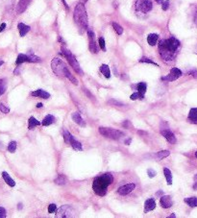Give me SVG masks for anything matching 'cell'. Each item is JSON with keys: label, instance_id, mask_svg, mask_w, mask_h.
Here are the masks:
<instances>
[{"label": "cell", "instance_id": "cell-1", "mask_svg": "<svg viewBox=\"0 0 197 218\" xmlns=\"http://www.w3.org/2000/svg\"><path fill=\"white\" fill-rule=\"evenodd\" d=\"M180 41L174 37L160 40L159 43V51L160 57L165 62L172 61L175 58L176 52L180 48Z\"/></svg>", "mask_w": 197, "mask_h": 218}, {"label": "cell", "instance_id": "cell-2", "mask_svg": "<svg viewBox=\"0 0 197 218\" xmlns=\"http://www.w3.org/2000/svg\"><path fill=\"white\" fill-rule=\"evenodd\" d=\"M113 176L110 173L102 174L94 179L92 184V189L98 196H104L107 193L108 186L113 183Z\"/></svg>", "mask_w": 197, "mask_h": 218}, {"label": "cell", "instance_id": "cell-3", "mask_svg": "<svg viewBox=\"0 0 197 218\" xmlns=\"http://www.w3.org/2000/svg\"><path fill=\"white\" fill-rule=\"evenodd\" d=\"M51 68H52L53 72L56 75H58L60 77H65L72 84H74L76 86L78 85V80L70 73L68 67L66 66V65L61 59H58V58L53 59L52 62H51Z\"/></svg>", "mask_w": 197, "mask_h": 218}, {"label": "cell", "instance_id": "cell-4", "mask_svg": "<svg viewBox=\"0 0 197 218\" xmlns=\"http://www.w3.org/2000/svg\"><path fill=\"white\" fill-rule=\"evenodd\" d=\"M74 21L80 29H87V15L83 3H79L74 10Z\"/></svg>", "mask_w": 197, "mask_h": 218}, {"label": "cell", "instance_id": "cell-5", "mask_svg": "<svg viewBox=\"0 0 197 218\" xmlns=\"http://www.w3.org/2000/svg\"><path fill=\"white\" fill-rule=\"evenodd\" d=\"M61 51H62V54H63L65 58L67 59V61H68V63L69 65H71V67L73 68L77 73L80 74V75H83L84 74V72H83L82 68H81V66L79 65V63L77 62V60L75 59V57L71 54V52L68 50V49H66L65 47H64V46H62V48H61Z\"/></svg>", "mask_w": 197, "mask_h": 218}, {"label": "cell", "instance_id": "cell-6", "mask_svg": "<svg viewBox=\"0 0 197 218\" xmlns=\"http://www.w3.org/2000/svg\"><path fill=\"white\" fill-rule=\"evenodd\" d=\"M99 133L102 134L103 137H105L107 138L115 139V141H117V139H119L124 136V133H122L121 131H119V130H116V129H112V128L100 127L99 128Z\"/></svg>", "mask_w": 197, "mask_h": 218}, {"label": "cell", "instance_id": "cell-7", "mask_svg": "<svg viewBox=\"0 0 197 218\" xmlns=\"http://www.w3.org/2000/svg\"><path fill=\"white\" fill-rule=\"evenodd\" d=\"M74 216V210L68 205L62 206L60 209L57 210L56 217H62V218H67Z\"/></svg>", "mask_w": 197, "mask_h": 218}, {"label": "cell", "instance_id": "cell-8", "mask_svg": "<svg viewBox=\"0 0 197 218\" xmlns=\"http://www.w3.org/2000/svg\"><path fill=\"white\" fill-rule=\"evenodd\" d=\"M137 11L141 13H148L152 10V3L150 0H137L136 2Z\"/></svg>", "mask_w": 197, "mask_h": 218}, {"label": "cell", "instance_id": "cell-9", "mask_svg": "<svg viewBox=\"0 0 197 218\" xmlns=\"http://www.w3.org/2000/svg\"><path fill=\"white\" fill-rule=\"evenodd\" d=\"M87 36H89V39H90V51L91 53L96 54L98 52V46L95 43V36L93 31L87 30Z\"/></svg>", "mask_w": 197, "mask_h": 218}, {"label": "cell", "instance_id": "cell-10", "mask_svg": "<svg viewBox=\"0 0 197 218\" xmlns=\"http://www.w3.org/2000/svg\"><path fill=\"white\" fill-rule=\"evenodd\" d=\"M135 188H136V185L133 184V183H130V184H127V185H124L120 186V188L117 189V192L122 196L128 195L129 193H131L132 191L135 189Z\"/></svg>", "mask_w": 197, "mask_h": 218}, {"label": "cell", "instance_id": "cell-11", "mask_svg": "<svg viewBox=\"0 0 197 218\" xmlns=\"http://www.w3.org/2000/svg\"><path fill=\"white\" fill-rule=\"evenodd\" d=\"M160 204L164 209H168V207H171L173 205V201L171 199V197L168 195H164L160 198Z\"/></svg>", "mask_w": 197, "mask_h": 218}, {"label": "cell", "instance_id": "cell-12", "mask_svg": "<svg viewBox=\"0 0 197 218\" xmlns=\"http://www.w3.org/2000/svg\"><path fill=\"white\" fill-rule=\"evenodd\" d=\"M160 134H163V137L167 139L169 143H171V144L176 143V137H175L174 134L172 132L168 131V130H164V131L160 132Z\"/></svg>", "mask_w": 197, "mask_h": 218}, {"label": "cell", "instance_id": "cell-13", "mask_svg": "<svg viewBox=\"0 0 197 218\" xmlns=\"http://www.w3.org/2000/svg\"><path fill=\"white\" fill-rule=\"evenodd\" d=\"M155 207H156V201H155V199L150 198V199H147L146 201H145V203H144V212L145 213H147V212L155 210Z\"/></svg>", "mask_w": 197, "mask_h": 218}, {"label": "cell", "instance_id": "cell-14", "mask_svg": "<svg viewBox=\"0 0 197 218\" xmlns=\"http://www.w3.org/2000/svg\"><path fill=\"white\" fill-rule=\"evenodd\" d=\"M31 95L32 96H36V97H40V98H43V99H48V98H50V94L47 92V91H45L43 90H35L33 91L32 93H31Z\"/></svg>", "mask_w": 197, "mask_h": 218}, {"label": "cell", "instance_id": "cell-15", "mask_svg": "<svg viewBox=\"0 0 197 218\" xmlns=\"http://www.w3.org/2000/svg\"><path fill=\"white\" fill-rule=\"evenodd\" d=\"M71 117H72V120H73L76 124H78V125H80L82 127L86 126V123L84 120H83V118L81 117L79 112H73L71 115Z\"/></svg>", "mask_w": 197, "mask_h": 218}, {"label": "cell", "instance_id": "cell-16", "mask_svg": "<svg viewBox=\"0 0 197 218\" xmlns=\"http://www.w3.org/2000/svg\"><path fill=\"white\" fill-rule=\"evenodd\" d=\"M17 28H18V31H19V35H20V37H24L25 35H26L29 31H30V26L26 25V24H24V23H18L17 25Z\"/></svg>", "mask_w": 197, "mask_h": 218}, {"label": "cell", "instance_id": "cell-17", "mask_svg": "<svg viewBox=\"0 0 197 218\" xmlns=\"http://www.w3.org/2000/svg\"><path fill=\"white\" fill-rule=\"evenodd\" d=\"M189 121L190 123L197 124V108H192L189 113Z\"/></svg>", "mask_w": 197, "mask_h": 218}, {"label": "cell", "instance_id": "cell-18", "mask_svg": "<svg viewBox=\"0 0 197 218\" xmlns=\"http://www.w3.org/2000/svg\"><path fill=\"white\" fill-rule=\"evenodd\" d=\"M2 177L5 181V183H6L9 186H11V188H13V186L15 185V182L11 178V176H10L6 171H3L2 172Z\"/></svg>", "mask_w": 197, "mask_h": 218}, {"label": "cell", "instance_id": "cell-19", "mask_svg": "<svg viewBox=\"0 0 197 218\" xmlns=\"http://www.w3.org/2000/svg\"><path fill=\"white\" fill-rule=\"evenodd\" d=\"M69 144L72 146V148H73L74 150H76V151H82V150H83L81 142H79L78 141H76V139L73 137V136H72L71 138H70Z\"/></svg>", "mask_w": 197, "mask_h": 218}, {"label": "cell", "instance_id": "cell-20", "mask_svg": "<svg viewBox=\"0 0 197 218\" xmlns=\"http://www.w3.org/2000/svg\"><path fill=\"white\" fill-rule=\"evenodd\" d=\"M29 55H26V54H19L17 58V61H15V64L17 65H21L23 63H29Z\"/></svg>", "mask_w": 197, "mask_h": 218}, {"label": "cell", "instance_id": "cell-21", "mask_svg": "<svg viewBox=\"0 0 197 218\" xmlns=\"http://www.w3.org/2000/svg\"><path fill=\"white\" fill-rule=\"evenodd\" d=\"M28 1L29 0H19L18 5H17V13L18 14H21L25 11V10H26L27 5H28Z\"/></svg>", "mask_w": 197, "mask_h": 218}, {"label": "cell", "instance_id": "cell-22", "mask_svg": "<svg viewBox=\"0 0 197 218\" xmlns=\"http://www.w3.org/2000/svg\"><path fill=\"white\" fill-rule=\"evenodd\" d=\"M54 122H55V117L52 115H48L43 118V122H41V125L43 126H49V125H51V124H53Z\"/></svg>", "mask_w": 197, "mask_h": 218}, {"label": "cell", "instance_id": "cell-23", "mask_svg": "<svg viewBox=\"0 0 197 218\" xmlns=\"http://www.w3.org/2000/svg\"><path fill=\"white\" fill-rule=\"evenodd\" d=\"M158 39H159V36L157 34H149L147 37V43L149 45L154 46L157 43Z\"/></svg>", "mask_w": 197, "mask_h": 218}, {"label": "cell", "instance_id": "cell-24", "mask_svg": "<svg viewBox=\"0 0 197 218\" xmlns=\"http://www.w3.org/2000/svg\"><path fill=\"white\" fill-rule=\"evenodd\" d=\"M40 124H41L40 121H38L34 116H31V117L29 118V120H28V129H29V130H34L35 127L39 126Z\"/></svg>", "mask_w": 197, "mask_h": 218}, {"label": "cell", "instance_id": "cell-25", "mask_svg": "<svg viewBox=\"0 0 197 218\" xmlns=\"http://www.w3.org/2000/svg\"><path fill=\"white\" fill-rule=\"evenodd\" d=\"M137 87V90L138 93H141V95H144V93L146 92V90H147V85H146V83H144V82H141V83H138V84L136 86Z\"/></svg>", "mask_w": 197, "mask_h": 218}, {"label": "cell", "instance_id": "cell-26", "mask_svg": "<svg viewBox=\"0 0 197 218\" xmlns=\"http://www.w3.org/2000/svg\"><path fill=\"white\" fill-rule=\"evenodd\" d=\"M164 177L167 179V183L168 185H172V173L168 168H164Z\"/></svg>", "mask_w": 197, "mask_h": 218}, {"label": "cell", "instance_id": "cell-27", "mask_svg": "<svg viewBox=\"0 0 197 218\" xmlns=\"http://www.w3.org/2000/svg\"><path fill=\"white\" fill-rule=\"evenodd\" d=\"M171 76H172L174 78V80H177L178 78H180L181 76L183 75L182 73V71H181L179 68H177V67H174V68H172L170 70V73H169Z\"/></svg>", "mask_w": 197, "mask_h": 218}, {"label": "cell", "instance_id": "cell-28", "mask_svg": "<svg viewBox=\"0 0 197 218\" xmlns=\"http://www.w3.org/2000/svg\"><path fill=\"white\" fill-rule=\"evenodd\" d=\"M100 71L106 78L111 77V70H110V68H109V66L107 65H102L100 66Z\"/></svg>", "mask_w": 197, "mask_h": 218}, {"label": "cell", "instance_id": "cell-29", "mask_svg": "<svg viewBox=\"0 0 197 218\" xmlns=\"http://www.w3.org/2000/svg\"><path fill=\"white\" fill-rule=\"evenodd\" d=\"M66 182H67V178L65 177V175H63V174H60L58 177L55 179V183H56L57 185H65Z\"/></svg>", "mask_w": 197, "mask_h": 218}, {"label": "cell", "instance_id": "cell-30", "mask_svg": "<svg viewBox=\"0 0 197 218\" xmlns=\"http://www.w3.org/2000/svg\"><path fill=\"white\" fill-rule=\"evenodd\" d=\"M185 203H186L191 207H197V197H189V198H186Z\"/></svg>", "mask_w": 197, "mask_h": 218}, {"label": "cell", "instance_id": "cell-31", "mask_svg": "<svg viewBox=\"0 0 197 218\" xmlns=\"http://www.w3.org/2000/svg\"><path fill=\"white\" fill-rule=\"evenodd\" d=\"M7 90V81L6 79H0V96L3 95Z\"/></svg>", "mask_w": 197, "mask_h": 218}, {"label": "cell", "instance_id": "cell-32", "mask_svg": "<svg viewBox=\"0 0 197 218\" xmlns=\"http://www.w3.org/2000/svg\"><path fill=\"white\" fill-rule=\"evenodd\" d=\"M170 155V152L167 151V150H164V151H160L156 154V157L159 159V160H163L164 158H167L168 157V156Z\"/></svg>", "mask_w": 197, "mask_h": 218}, {"label": "cell", "instance_id": "cell-33", "mask_svg": "<svg viewBox=\"0 0 197 218\" xmlns=\"http://www.w3.org/2000/svg\"><path fill=\"white\" fill-rule=\"evenodd\" d=\"M112 25H113V29H115V31H116V32L118 35H122V34H123V28L121 27L120 25L116 23V22H113Z\"/></svg>", "mask_w": 197, "mask_h": 218}, {"label": "cell", "instance_id": "cell-34", "mask_svg": "<svg viewBox=\"0 0 197 218\" xmlns=\"http://www.w3.org/2000/svg\"><path fill=\"white\" fill-rule=\"evenodd\" d=\"M17 150V142L15 141H11L8 145V151L10 153H14Z\"/></svg>", "mask_w": 197, "mask_h": 218}, {"label": "cell", "instance_id": "cell-35", "mask_svg": "<svg viewBox=\"0 0 197 218\" xmlns=\"http://www.w3.org/2000/svg\"><path fill=\"white\" fill-rule=\"evenodd\" d=\"M143 97H144V95H141V93H138V92H134L133 94L130 96L131 100H133V101H135V100H138V99H141V100H142V99H143Z\"/></svg>", "mask_w": 197, "mask_h": 218}, {"label": "cell", "instance_id": "cell-36", "mask_svg": "<svg viewBox=\"0 0 197 218\" xmlns=\"http://www.w3.org/2000/svg\"><path fill=\"white\" fill-rule=\"evenodd\" d=\"M71 137H72V134H71L68 131H65V132H64V138H65V143H68V144H69Z\"/></svg>", "mask_w": 197, "mask_h": 218}, {"label": "cell", "instance_id": "cell-37", "mask_svg": "<svg viewBox=\"0 0 197 218\" xmlns=\"http://www.w3.org/2000/svg\"><path fill=\"white\" fill-rule=\"evenodd\" d=\"M139 63H147V64H151V65H158L155 63V62H153L152 60H150L148 58H146V57H143V58H141V60H139Z\"/></svg>", "mask_w": 197, "mask_h": 218}, {"label": "cell", "instance_id": "cell-38", "mask_svg": "<svg viewBox=\"0 0 197 218\" xmlns=\"http://www.w3.org/2000/svg\"><path fill=\"white\" fill-rule=\"evenodd\" d=\"M0 112H3V113H9L10 109L7 106H5L3 103H0Z\"/></svg>", "mask_w": 197, "mask_h": 218}, {"label": "cell", "instance_id": "cell-39", "mask_svg": "<svg viewBox=\"0 0 197 218\" xmlns=\"http://www.w3.org/2000/svg\"><path fill=\"white\" fill-rule=\"evenodd\" d=\"M98 43H99V46H100V48L103 50V51H106V46H105V39L104 38H99V39H98Z\"/></svg>", "mask_w": 197, "mask_h": 218}, {"label": "cell", "instance_id": "cell-40", "mask_svg": "<svg viewBox=\"0 0 197 218\" xmlns=\"http://www.w3.org/2000/svg\"><path fill=\"white\" fill-rule=\"evenodd\" d=\"M147 174L149 176V178H154V177H156V175H157V172L155 171L154 169L152 168H149L147 170Z\"/></svg>", "mask_w": 197, "mask_h": 218}, {"label": "cell", "instance_id": "cell-41", "mask_svg": "<svg viewBox=\"0 0 197 218\" xmlns=\"http://www.w3.org/2000/svg\"><path fill=\"white\" fill-rule=\"evenodd\" d=\"M56 210H57V206L55 204H50L48 206V212L49 213H54Z\"/></svg>", "mask_w": 197, "mask_h": 218}, {"label": "cell", "instance_id": "cell-42", "mask_svg": "<svg viewBox=\"0 0 197 218\" xmlns=\"http://www.w3.org/2000/svg\"><path fill=\"white\" fill-rule=\"evenodd\" d=\"M168 7H169V1H168V0H165V1H164L162 3V8H163L164 11H167V10L168 9Z\"/></svg>", "mask_w": 197, "mask_h": 218}, {"label": "cell", "instance_id": "cell-43", "mask_svg": "<svg viewBox=\"0 0 197 218\" xmlns=\"http://www.w3.org/2000/svg\"><path fill=\"white\" fill-rule=\"evenodd\" d=\"M6 217V210L3 207H0V218H5Z\"/></svg>", "mask_w": 197, "mask_h": 218}, {"label": "cell", "instance_id": "cell-44", "mask_svg": "<svg viewBox=\"0 0 197 218\" xmlns=\"http://www.w3.org/2000/svg\"><path fill=\"white\" fill-rule=\"evenodd\" d=\"M189 74L191 75V76H193L194 78H197V70H191L189 72Z\"/></svg>", "mask_w": 197, "mask_h": 218}, {"label": "cell", "instance_id": "cell-45", "mask_svg": "<svg viewBox=\"0 0 197 218\" xmlns=\"http://www.w3.org/2000/svg\"><path fill=\"white\" fill-rule=\"evenodd\" d=\"M5 28H6V23H2L1 25H0V33L3 32V31L5 30Z\"/></svg>", "mask_w": 197, "mask_h": 218}, {"label": "cell", "instance_id": "cell-46", "mask_svg": "<svg viewBox=\"0 0 197 218\" xmlns=\"http://www.w3.org/2000/svg\"><path fill=\"white\" fill-rule=\"evenodd\" d=\"M193 189H197V174L194 176V185H193Z\"/></svg>", "mask_w": 197, "mask_h": 218}, {"label": "cell", "instance_id": "cell-47", "mask_svg": "<svg viewBox=\"0 0 197 218\" xmlns=\"http://www.w3.org/2000/svg\"><path fill=\"white\" fill-rule=\"evenodd\" d=\"M131 142H132V138H127L126 141H124V143H125L126 145H129V144H130Z\"/></svg>", "mask_w": 197, "mask_h": 218}, {"label": "cell", "instance_id": "cell-48", "mask_svg": "<svg viewBox=\"0 0 197 218\" xmlns=\"http://www.w3.org/2000/svg\"><path fill=\"white\" fill-rule=\"evenodd\" d=\"M194 22L197 24V10H196V13H195V15H194Z\"/></svg>", "mask_w": 197, "mask_h": 218}, {"label": "cell", "instance_id": "cell-49", "mask_svg": "<svg viewBox=\"0 0 197 218\" xmlns=\"http://www.w3.org/2000/svg\"><path fill=\"white\" fill-rule=\"evenodd\" d=\"M62 1H63V3L65 4V8H66L67 10H69V7H68V6H67V5H66V3H65V0H62Z\"/></svg>", "mask_w": 197, "mask_h": 218}, {"label": "cell", "instance_id": "cell-50", "mask_svg": "<svg viewBox=\"0 0 197 218\" xmlns=\"http://www.w3.org/2000/svg\"><path fill=\"white\" fill-rule=\"evenodd\" d=\"M17 209H18V210H21V209H22V204H21V203H19V204H18Z\"/></svg>", "mask_w": 197, "mask_h": 218}, {"label": "cell", "instance_id": "cell-51", "mask_svg": "<svg viewBox=\"0 0 197 218\" xmlns=\"http://www.w3.org/2000/svg\"><path fill=\"white\" fill-rule=\"evenodd\" d=\"M155 1H156L157 3H159V4H162L164 2V0H155Z\"/></svg>", "mask_w": 197, "mask_h": 218}, {"label": "cell", "instance_id": "cell-52", "mask_svg": "<svg viewBox=\"0 0 197 218\" xmlns=\"http://www.w3.org/2000/svg\"><path fill=\"white\" fill-rule=\"evenodd\" d=\"M41 107H43V104H41V103L37 104V108H41Z\"/></svg>", "mask_w": 197, "mask_h": 218}, {"label": "cell", "instance_id": "cell-53", "mask_svg": "<svg viewBox=\"0 0 197 218\" xmlns=\"http://www.w3.org/2000/svg\"><path fill=\"white\" fill-rule=\"evenodd\" d=\"M163 190H160V191H159V192H157V195H163Z\"/></svg>", "mask_w": 197, "mask_h": 218}, {"label": "cell", "instance_id": "cell-54", "mask_svg": "<svg viewBox=\"0 0 197 218\" xmlns=\"http://www.w3.org/2000/svg\"><path fill=\"white\" fill-rule=\"evenodd\" d=\"M87 1V0H81V2H82L83 4H85V3H86Z\"/></svg>", "mask_w": 197, "mask_h": 218}, {"label": "cell", "instance_id": "cell-55", "mask_svg": "<svg viewBox=\"0 0 197 218\" xmlns=\"http://www.w3.org/2000/svg\"><path fill=\"white\" fill-rule=\"evenodd\" d=\"M3 64H4V62H3V61H1V60H0V66H1V65H2Z\"/></svg>", "mask_w": 197, "mask_h": 218}, {"label": "cell", "instance_id": "cell-56", "mask_svg": "<svg viewBox=\"0 0 197 218\" xmlns=\"http://www.w3.org/2000/svg\"><path fill=\"white\" fill-rule=\"evenodd\" d=\"M169 217H176V215H175V214H171Z\"/></svg>", "mask_w": 197, "mask_h": 218}, {"label": "cell", "instance_id": "cell-57", "mask_svg": "<svg viewBox=\"0 0 197 218\" xmlns=\"http://www.w3.org/2000/svg\"><path fill=\"white\" fill-rule=\"evenodd\" d=\"M195 157H196V159H197V151L195 152Z\"/></svg>", "mask_w": 197, "mask_h": 218}, {"label": "cell", "instance_id": "cell-58", "mask_svg": "<svg viewBox=\"0 0 197 218\" xmlns=\"http://www.w3.org/2000/svg\"><path fill=\"white\" fill-rule=\"evenodd\" d=\"M195 53L197 54V47H196V49H195Z\"/></svg>", "mask_w": 197, "mask_h": 218}]
</instances>
